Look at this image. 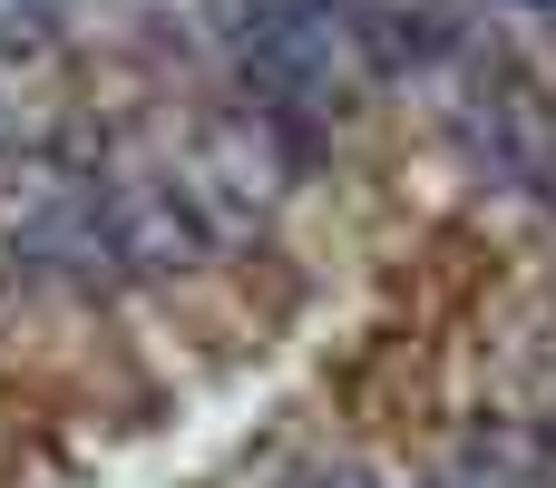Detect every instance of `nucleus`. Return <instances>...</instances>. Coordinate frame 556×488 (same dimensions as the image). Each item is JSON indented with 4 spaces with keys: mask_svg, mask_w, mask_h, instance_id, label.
I'll list each match as a JSON object with an SVG mask.
<instances>
[{
    "mask_svg": "<svg viewBox=\"0 0 556 488\" xmlns=\"http://www.w3.org/2000/svg\"><path fill=\"white\" fill-rule=\"evenodd\" d=\"M313 157H323V137L293 127V117H274V108H235V117L205 127V176H225L235 196H274V186H293Z\"/></svg>",
    "mask_w": 556,
    "mask_h": 488,
    "instance_id": "obj_3",
    "label": "nucleus"
},
{
    "mask_svg": "<svg viewBox=\"0 0 556 488\" xmlns=\"http://www.w3.org/2000/svg\"><path fill=\"white\" fill-rule=\"evenodd\" d=\"M362 10V0H352ZM352 10L342 20H254V29H225L235 49V78H244V108H274L293 127H323L342 108H362L371 68L352 49Z\"/></svg>",
    "mask_w": 556,
    "mask_h": 488,
    "instance_id": "obj_1",
    "label": "nucleus"
},
{
    "mask_svg": "<svg viewBox=\"0 0 556 488\" xmlns=\"http://www.w3.org/2000/svg\"><path fill=\"white\" fill-rule=\"evenodd\" d=\"M20 147V98H0V157Z\"/></svg>",
    "mask_w": 556,
    "mask_h": 488,
    "instance_id": "obj_7",
    "label": "nucleus"
},
{
    "mask_svg": "<svg viewBox=\"0 0 556 488\" xmlns=\"http://www.w3.org/2000/svg\"><path fill=\"white\" fill-rule=\"evenodd\" d=\"M108 225H117V264H127V274H186V264L215 254L205 205L176 196V186H117V196H108Z\"/></svg>",
    "mask_w": 556,
    "mask_h": 488,
    "instance_id": "obj_4",
    "label": "nucleus"
},
{
    "mask_svg": "<svg viewBox=\"0 0 556 488\" xmlns=\"http://www.w3.org/2000/svg\"><path fill=\"white\" fill-rule=\"evenodd\" d=\"M538 10H556V0H538Z\"/></svg>",
    "mask_w": 556,
    "mask_h": 488,
    "instance_id": "obj_8",
    "label": "nucleus"
},
{
    "mask_svg": "<svg viewBox=\"0 0 556 488\" xmlns=\"http://www.w3.org/2000/svg\"><path fill=\"white\" fill-rule=\"evenodd\" d=\"M10 264H20L29 284H59V293H98V284H117L127 264H117L108 196L78 186V176H39L29 215L10 225Z\"/></svg>",
    "mask_w": 556,
    "mask_h": 488,
    "instance_id": "obj_2",
    "label": "nucleus"
},
{
    "mask_svg": "<svg viewBox=\"0 0 556 488\" xmlns=\"http://www.w3.org/2000/svg\"><path fill=\"white\" fill-rule=\"evenodd\" d=\"M59 49V10H0V59H49Z\"/></svg>",
    "mask_w": 556,
    "mask_h": 488,
    "instance_id": "obj_6",
    "label": "nucleus"
},
{
    "mask_svg": "<svg viewBox=\"0 0 556 488\" xmlns=\"http://www.w3.org/2000/svg\"><path fill=\"white\" fill-rule=\"evenodd\" d=\"M352 0H215V29H254V20H342Z\"/></svg>",
    "mask_w": 556,
    "mask_h": 488,
    "instance_id": "obj_5",
    "label": "nucleus"
}]
</instances>
